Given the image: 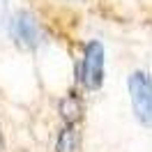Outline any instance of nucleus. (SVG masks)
Instances as JSON below:
<instances>
[{
    "label": "nucleus",
    "instance_id": "nucleus-1",
    "mask_svg": "<svg viewBox=\"0 0 152 152\" xmlns=\"http://www.w3.org/2000/svg\"><path fill=\"white\" fill-rule=\"evenodd\" d=\"M132 108L136 120L145 127H152V78L145 72H134L127 81Z\"/></svg>",
    "mask_w": 152,
    "mask_h": 152
},
{
    "label": "nucleus",
    "instance_id": "nucleus-2",
    "mask_svg": "<svg viewBox=\"0 0 152 152\" xmlns=\"http://www.w3.org/2000/svg\"><path fill=\"white\" fill-rule=\"evenodd\" d=\"M78 74L88 90H97L102 86V81H104V46H102V42H90L86 46Z\"/></svg>",
    "mask_w": 152,
    "mask_h": 152
},
{
    "label": "nucleus",
    "instance_id": "nucleus-3",
    "mask_svg": "<svg viewBox=\"0 0 152 152\" xmlns=\"http://www.w3.org/2000/svg\"><path fill=\"white\" fill-rule=\"evenodd\" d=\"M12 35L19 42V46L23 48H37L44 39V32H42V26L39 21L35 19V14H30L28 10H21L12 16Z\"/></svg>",
    "mask_w": 152,
    "mask_h": 152
},
{
    "label": "nucleus",
    "instance_id": "nucleus-4",
    "mask_svg": "<svg viewBox=\"0 0 152 152\" xmlns=\"http://www.w3.org/2000/svg\"><path fill=\"white\" fill-rule=\"evenodd\" d=\"M76 150H78V132L74 124H67L58 136L56 152H76Z\"/></svg>",
    "mask_w": 152,
    "mask_h": 152
},
{
    "label": "nucleus",
    "instance_id": "nucleus-5",
    "mask_svg": "<svg viewBox=\"0 0 152 152\" xmlns=\"http://www.w3.org/2000/svg\"><path fill=\"white\" fill-rule=\"evenodd\" d=\"M60 113H62V118L67 120V124H74L76 120L81 118V102H78L74 95L65 97L62 104H60Z\"/></svg>",
    "mask_w": 152,
    "mask_h": 152
},
{
    "label": "nucleus",
    "instance_id": "nucleus-6",
    "mask_svg": "<svg viewBox=\"0 0 152 152\" xmlns=\"http://www.w3.org/2000/svg\"><path fill=\"white\" fill-rule=\"evenodd\" d=\"M10 5H7V0H0V28H5V26H12V19H10Z\"/></svg>",
    "mask_w": 152,
    "mask_h": 152
}]
</instances>
